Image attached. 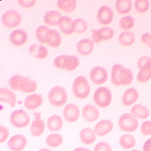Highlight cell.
I'll use <instances>...</instances> for the list:
<instances>
[{
	"instance_id": "9a60e30c",
	"label": "cell",
	"mask_w": 151,
	"mask_h": 151,
	"mask_svg": "<svg viewBox=\"0 0 151 151\" xmlns=\"http://www.w3.org/2000/svg\"><path fill=\"white\" fill-rule=\"evenodd\" d=\"M100 115L99 111L93 105L88 104L82 109V116L87 122H93L99 119Z\"/></svg>"
},
{
	"instance_id": "83f0119b",
	"label": "cell",
	"mask_w": 151,
	"mask_h": 151,
	"mask_svg": "<svg viewBox=\"0 0 151 151\" xmlns=\"http://www.w3.org/2000/svg\"><path fill=\"white\" fill-rule=\"evenodd\" d=\"M118 42L123 46H128L132 45L135 42V36L134 33L129 31L123 32L118 38Z\"/></svg>"
},
{
	"instance_id": "484cf974",
	"label": "cell",
	"mask_w": 151,
	"mask_h": 151,
	"mask_svg": "<svg viewBox=\"0 0 151 151\" xmlns=\"http://www.w3.org/2000/svg\"><path fill=\"white\" fill-rule=\"evenodd\" d=\"M37 88V83L29 77H24L21 84L19 91L25 93H32L36 91Z\"/></svg>"
},
{
	"instance_id": "c3c4849f",
	"label": "cell",
	"mask_w": 151,
	"mask_h": 151,
	"mask_svg": "<svg viewBox=\"0 0 151 151\" xmlns=\"http://www.w3.org/2000/svg\"><path fill=\"white\" fill-rule=\"evenodd\" d=\"M38 45L37 44L35 43L34 44L30 46L29 48L28 49V51L29 53L31 55H34L37 50V47Z\"/></svg>"
},
{
	"instance_id": "8fae6325",
	"label": "cell",
	"mask_w": 151,
	"mask_h": 151,
	"mask_svg": "<svg viewBox=\"0 0 151 151\" xmlns=\"http://www.w3.org/2000/svg\"><path fill=\"white\" fill-rule=\"evenodd\" d=\"M33 115L34 119L31 125V134L33 137H39L44 132L45 124L43 120L41 118V113L35 112Z\"/></svg>"
},
{
	"instance_id": "ba28073f",
	"label": "cell",
	"mask_w": 151,
	"mask_h": 151,
	"mask_svg": "<svg viewBox=\"0 0 151 151\" xmlns=\"http://www.w3.org/2000/svg\"><path fill=\"white\" fill-rule=\"evenodd\" d=\"M1 21L5 27L11 29L20 24L22 21V17L17 11L11 9L7 11L3 14Z\"/></svg>"
},
{
	"instance_id": "9c48e42d",
	"label": "cell",
	"mask_w": 151,
	"mask_h": 151,
	"mask_svg": "<svg viewBox=\"0 0 151 151\" xmlns=\"http://www.w3.org/2000/svg\"><path fill=\"white\" fill-rule=\"evenodd\" d=\"M92 39L94 43H98L101 41H106L111 39L114 36V30L110 27H104L99 29H92Z\"/></svg>"
},
{
	"instance_id": "ee69618b",
	"label": "cell",
	"mask_w": 151,
	"mask_h": 151,
	"mask_svg": "<svg viewBox=\"0 0 151 151\" xmlns=\"http://www.w3.org/2000/svg\"><path fill=\"white\" fill-rule=\"evenodd\" d=\"M9 134V131L8 129L3 126H0V143H2L6 141Z\"/></svg>"
},
{
	"instance_id": "6da1fadb",
	"label": "cell",
	"mask_w": 151,
	"mask_h": 151,
	"mask_svg": "<svg viewBox=\"0 0 151 151\" xmlns=\"http://www.w3.org/2000/svg\"><path fill=\"white\" fill-rule=\"evenodd\" d=\"M133 73L129 68L120 63L112 66L111 73V81L115 86H129L133 80Z\"/></svg>"
},
{
	"instance_id": "7a4b0ae2",
	"label": "cell",
	"mask_w": 151,
	"mask_h": 151,
	"mask_svg": "<svg viewBox=\"0 0 151 151\" xmlns=\"http://www.w3.org/2000/svg\"><path fill=\"white\" fill-rule=\"evenodd\" d=\"M79 64L78 58L75 55H61L57 57L54 61V66L56 68L68 72L75 70Z\"/></svg>"
},
{
	"instance_id": "5bb4252c",
	"label": "cell",
	"mask_w": 151,
	"mask_h": 151,
	"mask_svg": "<svg viewBox=\"0 0 151 151\" xmlns=\"http://www.w3.org/2000/svg\"><path fill=\"white\" fill-rule=\"evenodd\" d=\"M114 14L110 7L103 6L99 9L97 14V20L100 24L106 25L110 24L113 20Z\"/></svg>"
},
{
	"instance_id": "bcb514c9",
	"label": "cell",
	"mask_w": 151,
	"mask_h": 151,
	"mask_svg": "<svg viewBox=\"0 0 151 151\" xmlns=\"http://www.w3.org/2000/svg\"><path fill=\"white\" fill-rule=\"evenodd\" d=\"M141 40L143 43L151 49V34L148 32L144 33L141 37Z\"/></svg>"
},
{
	"instance_id": "ac0fdd59",
	"label": "cell",
	"mask_w": 151,
	"mask_h": 151,
	"mask_svg": "<svg viewBox=\"0 0 151 151\" xmlns=\"http://www.w3.org/2000/svg\"><path fill=\"white\" fill-rule=\"evenodd\" d=\"M27 39V33L22 29H18L14 31L9 37L11 43L15 46L24 45L26 43Z\"/></svg>"
},
{
	"instance_id": "1f68e13d",
	"label": "cell",
	"mask_w": 151,
	"mask_h": 151,
	"mask_svg": "<svg viewBox=\"0 0 151 151\" xmlns=\"http://www.w3.org/2000/svg\"><path fill=\"white\" fill-rule=\"evenodd\" d=\"M136 79L140 83H145L150 80L151 79V65L139 69Z\"/></svg>"
},
{
	"instance_id": "d6a6232c",
	"label": "cell",
	"mask_w": 151,
	"mask_h": 151,
	"mask_svg": "<svg viewBox=\"0 0 151 151\" xmlns=\"http://www.w3.org/2000/svg\"><path fill=\"white\" fill-rule=\"evenodd\" d=\"M136 141L133 136L129 134L122 135L119 140V145L123 149L128 150L135 146Z\"/></svg>"
},
{
	"instance_id": "3957f363",
	"label": "cell",
	"mask_w": 151,
	"mask_h": 151,
	"mask_svg": "<svg viewBox=\"0 0 151 151\" xmlns=\"http://www.w3.org/2000/svg\"><path fill=\"white\" fill-rule=\"evenodd\" d=\"M73 92L78 99H86L91 93V87L87 79L82 76L77 77L73 83Z\"/></svg>"
},
{
	"instance_id": "30bf717a",
	"label": "cell",
	"mask_w": 151,
	"mask_h": 151,
	"mask_svg": "<svg viewBox=\"0 0 151 151\" xmlns=\"http://www.w3.org/2000/svg\"><path fill=\"white\" fill-rule=\"evenodd\" d=\"M109 78L108 72L104 68L96 66L91 70L90 78L94 85H100L106 82Z\"/></svg>"
},
{
	"instance_id": "52a82bcc",
	"label": "cell",
	"mask_w": 151,
	"mask_h": 151,
	"mask_svg": "<svg viewBox=\"0 0 151 151\" xmlns=\"http://www.w3.org/2000/svg\"><path fill=\"white\" fill-rule=\"evenodd\" d=\"M12 125L16 128H23L27 127L30 122L29 116L22 110H16L10 116Z\"/></svg>"
},
{
	"instance_id": "d590c367",
	"label": "cell",
	"mask_w": 151,
	"mask_h": 151,
	"mask_svg": "<svg viewBox=\"0 0 151 151\" xmlns=\"http://www.w3.org/2000/svg\"><path fill=\"white\" fill-rule=\"evenodd\" d=\"M87 27V22L83 19L79 18L74 20V29L76 33L81 34L85 32Z\"/></svg>"
},
{
	"instance_id": "b9f144b4",
	"label": "cell",
	"mask_w": 151,
	"mask_h": 151,
	"mask_svg": "<svg viewBox=\"0 0 151 151\" xmlns=\"http://www.w3.org/2000/svg\"><path fill=\"white\" fill-rule=\"evenodd\" d=\"M151 65V57L149 56H143L138 60L137 67L139 69L145 66Z\"/></svg>"
},
{
	"instance_id": "7dc6e473",
	"label": "cell",
	"mask_w": 151,
	"mask_h": 151,
	"mask_svg": "<svg viewBox=\"0 0 151 151\" xmlns=\"http://www.w3.org/2000/svg\"><path fill=\"white\" fill-rule=\"evenodd\" d=\"M143 150V151H151V138L148 139L144 143Z\"/></svg>"
},
{
	"instance_id": "e0dca14e",
	"label": "cell",
	"mask_w": 151,
	"mask_h": 151,
	"mask_svg": "<svg viewBox=\"0 0 151 151\" xmlns=\"http://www.w3.org/2000/svg\"><path fill=\"white\" fill-rule=\"evenodd\" d=\"M113 128V124L111 121L103 119L97 123L94 130L98 136L103 137L109 133Z\"/></svg>"
},
{
	"instance_id": "7402d4cb",
	"label": "cell",
	"mask_w": 151,
	"mask_h": 151,
	"mask_svg": "<svg viewBox=\"0 0 151 151\" xmlns=\"http://www.w3.org/2000/svg\"><path fill=\"white\" fill-rule=\"evenodd\" d=\"M59 26L61 32L65 35H70L74 32V21L70 17L62 16L59 21Z\"/></svg>"
},
{
	"instance_id": "4dcf8cb0",
	"label": "cell",
	"mask_w": 151,
	"mask_h": 151,
	"mask_svg": "<svg viewBox=\"0 0 151 151\" xmlns=\"http://www.w3.org/2000/svg\"><path fill=\"white\" fill-rule=\"evenodd\" d=\"M116 8L118 13L126 14L131 11L132 1L130 0H117L115 3Z\"/></svg>"
},
{
	"instance_id": "681fc988",
	"label": "cell",
	"mask_w": 151,
	"mask_h": 151,
	"mask_svg": "<svg viewBox=\"0 0 151 151\" xmlns=\"http://www.w3.org/2000/svg\"><path fill=\"white\" fill-rule=\"evenodd\" d=\"M73 151H91V150L88 148H85V147H77Z\"/></svg>"
},
{
	"instance_id": "7c38bea8",
	"label": "cell",
	"mask_w": 151,
	"mask_h": 151,
	"mask_svg": "<svg viewBox=\"0 0 151 151\" xmlns=\"http://www.w3.org/2000/svg\"><path fill=\"white\" fill-rule=\"evenodd\" d=\"M80 115L79 108L75 104H68L63 110V118L66 122L69 123L76 122L78 119Z\"/></svg>"
},
{
	"instance_id": "8d00e7d4",
	"label": "cell",
	"mask_w": 151,
	"mask_h": 151,
	"mask_svg": "<svg viewBox=\"0 0 151 151\" xmlns=\"http://www.w3.org/2000/svg\"><path fill=\"white\" fill-rule=\"evenodd\" d=\"M134 8L139 13L145 12L149 9L150 2L148 0H136L134 2Z\"/></svg>"
},
{
	"instance_id": "f1b7e54d",
	"label": "cell",
	"mask_w": 151,
	"mask_h": 151,
	"mask_svg": "<svg viewBox=\"0 0 151 151\" xmlns=\"http://www.w3.org/2000/svg\"><path fill=\"white\" fill-rule=\"evenodd\" d=\"M61 14L56 11H50L46 12L44 17V22L50 26L59 25Z\"/></svg>"
},
{
	"instance_id": "2e32d148",
	"label": "cell",
	"mask_w": 151,
	"mask_h": 151,
	"mask_svg": "<svg viewBox=\"0 0 151 151\" xmlns=\"http://www.w3.org/2000/svg\"><path fill=\"white\" fill-rule=\"evenodd\" d=\"M42 95L33 93L27 97L24 102L25 108L29 110H33L39 108L43 103Z\"/></svg>"
},
{
	"instance_id": "603a6c76",
	"label": "cell",
	"mask_w": 151,
	"mask_h": 151,
	"mask_svg": "<svg viewBox=\"0 0 151 151\" xmlns=\"http://www.w3.org/2000/svg\"><path fill=\"white\" fill-rule=\"evenodd\" d=\"M130 112L135 118L141 120H145L150 115L148 109L141 104H137L134 105L130 110Z\"/></svg>"
},
{
	"instance_id": "ffe728a7",
	"label": "cell",
	"mask_w": 151,
	"mask_h": 151,
	"mask_svg": "<svg viewBox=\"0 0 151 151\" xmlns=\"http://www.w3.org/2000/svg\"><path fill=\"white\" fill-rule=\"evenodd\" d=\"M0 101L7 103L10 107L14 108L16 105L17 98L14 93L7 88L0 89Z\"/></svg>"
},
{
	"instance_id": "8992f818",
	"label": "cell",
	"mask_w": 151,
	"mask_h": 151,
	"mask_svg": "<svg viewBox=\"0 0 151 151\" xmlns=\"http://www.w3.org/2000/svg\"><path fill=\"white\" fill-rule=\"evenodd\" d=\"M119 128L123 132L131 133L138 129L139 122L131 113H125L121 116L118 121Z\"/></svg>"
},
{
	"instance_id": "5b68a950",
	"label": "cell",
	"mask_w": 151,
	"mask_h": 151,
	"mask_svg": "<svg viewBox=\"0 0 151 151\" xmlns=\"http://www.w3.org/2000/svg\"><path fill=\"white\" fill-rule=\"evenodd\" d=\"M93 101L99 108L105 109L109 107L112 101V93L108 87H101L96 90Z\"/></svg>"
},
{
	"instance_id": "f35d334b",
	"label": "cell",
	"mask_w": 151,
	"mask_h": 151,
	"mask_svg": "<svg viewBox=\"0 0 151 151\" xmlns=\"http://www.w3.org/2000/svg\"><path fill=\"white\" fill-rule=\"evenodd\" d=\"M23 78V76L19 75L13 76L9 81V87L14 91H19L20 84Z\"/></svg>"
},
{
	"instance_id": "4316f807",
	"label": "cell",
	"mask_w": 151,
	"mask_h": 151,
	"mask_svg": "<svg viewBox=\"0 0 151 151\" xmlns=\"http://www.w3.org/2000/svg\"><path fill=\"white\" fill-rule=\"evenodd\" d=\"M46 42L52 48L59 47L62 42L61 37L57 31L50 29L46 36Z\"/></svg>"
},
{
	"instance_id": "4fadbf2b",
	"label": "cell",
	"mask_w": 151,
	"mask_h": 151,
	"mask_svg": "<svg viewBox=\"0 0 151 151\" xmlns=\"http://www.w3.org/2000/svg\"><path fill=\"white\" fill-rule=\"evenodd\" d=\"M27 144V139L24 135L16 134L11 137L8 142L7 145L12 151H21L25 148Z\"/></svg>"
},
{
	"instance_id": "f907efd6",
	"label": "cell",
	"mask_w": 151,
	"mask_h": 151,
	"mask_svg": "<svg viewBox=\"0 0 151 151\" xmlns=\"http://www.w3.org/2000/svg\"><path fill=\"white\" fill-rule=\"evenodd\" d=\"M38 151H52L50 149H47V148H42V149H40Z\"/></svg>"
},
{
	"instance_id": "d4e9b609",
	"label": "cell",
	"mask_w": 151,
	"mask_h": 151,
	"mask_svg": "<svg viewBox=\"0 0 151 151\" xmlns=\"http://www.w3.org/2000/svg\"><path fill=\"white\" fill-rule=\"evenodd\" d=\"M63 121L60 116L53 115L49 117L47 121V128L51 132H56L62 128Z\"/></svg>"
},
{
	"instance_id": "7bdbcfd3",
	"label": "cell",
	"mask_w": 151,
	"mask_h": 151,
	"mask_svg": "<svg viewBox=\"0 0 151 151\" xmlns=\"http://www.w3.org/2000/svg\"><path fill=\"white\" fill-rule=\"evenodd\" d=\"M93 151H112V149L109 144L107 142H100L95 146Z\"/></svg>"
},
{
	"instance_id": "277c9868",
	"label": "cell",
	"mask_w": 151,
	"mask_h": 151,
	"mask_svg": "<svg viewBox=\"0 0 151 151\" xmlns=\"http://www.w3.org/2000/svg\"><path fill=\"white\" fill-rule=\"evenodd\" d=\"M68 97L67 92L62 86H54L49 93L50 104L56 108H59L64 105L67 102Z\"/></svg>"
},
{
	"instance_id": "816d5d0a",
	"label": "cell",
	"mask_w": 151,
	"mask_h": 151,
	"mask_svg": "<svg viewBox=\"0 0 151 151\" xmlns=\"http://www.w3.org/2000/svg\"><path fill=\"white\" fill-rule=\"evenodd\" d=\"M139 151V150H132V151Z\"/></svg>"
},
{
	"instance_id": "60d3db41",
	"label": "cell",
	"mask_w": 151,
	"mask_h": 151,
	"mask_svg": "<svg viewBox=\"0 0 151 151\" xmlns=\"http://www.w3.org/2000/svg\"><path fill=\"white\" fill-rule=\"evenodd\" d=\"M140 133L145 136L151 134V121H146L142 124L140 127Z\"/></svg>"
},
{
	"instance_id": "cb8c5ba5",
	"label": "cell",
	"mask_w": 151,
	"mask_h": 151,
	"mask_svg": "<svg viewBox=\"0 0 151 151\" xmlns=\"http://www.w3.org/2000/svg\"><path fill=\"white\" fill-rule=\"evenodd\" d=\"M80 138L81 142L84 145H91L96 141V134L93 129L90 128H86L81 131Z\"/></svg>"
},
{
	"instance_id": "74e56055",
	"label": "cell",
	"mask_w": 151,
	"mask_h": 151,
	"mask_svg": "<svg viewBox=\"0 0 151 151\" xmlns=\"http://www.w3.org/2000/svg\"><path fill=\"white\" fill-rule=\"evenodd\" d=\"M49 30L47 27L44 26L38 27L36 32V37L38 41L42 43H46V36Z\"/></svg>"
},
{
	"instance_id": "ab89813d",
	"label": "cell",
	"mask_w": 151,
	"mask_h": 151,
	"mask_svg": "<svg viewBox=\"0 0 151 151\" xmlns=\"http://www.w3.org/2000/svg\"><path fill=\"white\" fill-rule=\"evenodd\" d=\"M49 51L46 47L42 45H38L37 50L34 54L36 59L42 60L45 59L48 55Z\"/></svg>"
},
{
	"instance_id": "d6986e66",
	"label": "cell",
	"mask_w": 151,
	"mask_h": 151,
	"mask_svg": "<svg viewBox=\"0 0 151 151\" xmlns=\"http://www.w3.org/2000/svg\"><path fill=\"white\" fill-rule=\"evenodd\" d=\"M139 96V92L137 89L134 88H129L123 94L122 103L124 106L129 107L136 103Z\"/></svg>"
},
{
	"instance_id": "f546056e",
	"label": "cell",
	"mask_w": 151,
	"mask_h": 151,
	"mask_svg": "<svg viewBox=\"0 0 151 151\" xmlns=\"http://www.w3.org/2000/svg\"><path fill=\"white\" fill-rule=\"evenodd\" d=\"M58 8L64 12L72 13L77 6V1L75 0H59L57 1Z\"/></svg>"
},
{
	"instance_id": "e575fe53",
	"label": "cell",
	"mask_w": 151,
	"mask_h": 151,
	"mask_svg": "<svg viewBox=\"0 0 151 151\" xmlns=\"http://www.w3.org/2000/svg\"><path fill=\"white\" fill-rule=\"evenodd\" d=\"M135 20L132 16H126L121 18L119 21V25L122 29L127 30L134 26Z\"/></svg>"
},
{
	"instance_id": "836d02e7",
	"label": "cell",
	"mask_w": 151,
	"mask_h": 151,
	"mask_svg": "<svg viewBox=\"0 0 151 151\" xmlns=\"http://www.w3.org/2000/svg\"><path fill=\"white\" fill-rule=\"evenodd\" d=\"M46 144L50 147H57L60 146L63 142V138L60 134H52L47 136Z\"/></svg>"
},
{
	"instance_id": "f6af8a7d",
	"label": "cell",
	"mask_w": 151,
	"mask_h": 151,
	"mask_svg": "<svg viewBox=\"0 0 151 151\" xmlns=\"http://www.w3.org/2000/svg\"><path fill=\"white\" fill-rule=\"evenodd\" d=\"M18 2L21 7L28 8L34 6L37 1L35 0H19Z\"/></svg>"
},
{
	"instance_id": "44dd1931",
	"label": "cell",
	"mask_w": 151,
	"mask_h": 151,
	"mask_svg": "<svg viewBox=\"0 0 151 151\" xmlns=\"http://www.w3.org/2000/svg\"><path fill=\"white\" fill-rule=\"evenodd\" d=\"M94 48L92 41L89 39H83L77 44V50L79 54L86 56L91 54Z\"/></svg>"
}]
</instances>
